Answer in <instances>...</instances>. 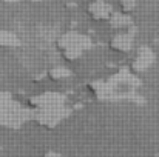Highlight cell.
I'll list each match as a JSON object with an SVG mask.
<instances>
[{"label":"cell","mask_w":159,"mask_h":157,"mask_svg":"<svg viewBox=\"0 0 159 157\" xmlns=\"http://www.w3.org/2000/svg\"><path fill=\"white\" fill-rule=\"evenodd\" d=\"M43 157H60L59 154H56V153H53V151H50V153H47Z\"/></svg>","instance_id":"10"},{"label":"cell","mask_w":159,"mask_h":157,"mask_svg":"<svg viewBox=\"0 0 159 157\" xmlns=\"http://www.w3.org/2000/svg\"><path fill=\"white\" fill-rule=\"evenodd\" d=\"M70 114V109L66 105H59V106H51V108H43L36 111V122L48 129H53L57 125H60L66 116Z\"/></svg>","instance_id":"2"},{"label":"cell","mask_w":159,"mask_h":157,"mask_svg":"<svg viewBox=\"0 0 159 157\" xmlns=\"http://www.w3.org/2000/svg\"><path fill=\"white\" fill-rule=\"evenodd\" d=\"M87 12L96 22H108L113 15V8L105 0H91L87 6Z\"/></svg>","instance_id":"4"},{"label":"cell","mask_w":159,"mask_h":157,"mask_svg":"<svg viewBox=\"0 0 159 157\" xmlns=\"http://www.w3.org/2000/svg\"><path fill=\"white\" fill-rule=\"evenodd\" d=\"M155 62V55L153 51L148 50V48H141L139 51L136 52V55L133 57V62H131V71L134 72H144L145 69H148Z\"/></svg>","instance_id":"6"},{"label":"cell","mask_w":159,"mask_h":157,"mask_svg":"<svg viewBox=\"0 0 159 157\" xmlns=\"http://www.w3.org/2000/svg\"><path fill=\"white\" fill-rule=\"evenodd\" d=\"M110 48L116 52H122V54H128L133 51V37L130 33L127 31H119L117 34H114L110 40Z\"/></svg>","instance_id":"5"},{"label":"cell","mask_w":159,"mask_h":157,"mask_svg":"<svg viewBox=\"0 0 159 157\" xmlns=\"http://www.w3.org/2000/svg\"><path fill=\"white\" fill-rule=\"evenodd\" d=\"M57 50L66 62H77L91 48V40L76 31H68L57 39Z\"/></svg>","instance_id":"1"},{"label":"cell","mask_w":159,"mask_h":157,"mask_svg":"<svg viewBox=\"0 0 159 157\" xmlns=\"http://www.w3.org/2000/svg\"><path fill=\"white\" fill-rule=\"evenodd\" d=\"M136 5V0H120V9L124 14H128Z\"/></svg>","instance_id":"9"},{"label":"cell","mask_w":159,"mask_h":157,"mask_svg":"<svg viewBox=\"0 0 159 157\" xmlns=\"http://www.w3.org/2000/svg\"><path fill=\"white\" fill-rule=\"evenodd\" d=\"M108 23H110V26H111L113 29H116V31H125V29L131 25V20H130V17H128L127 14H124V12H120V14L113 12V15L110 17Z\"/></svg>","instance_id":"7"},{"label":"cell","mask_w":159,"mask_h":157,"mask_svg":"<svg viewBox=\"0 0 159 157\" xmlns=\"http://www.w3.org/2000/svg\"><path fill=\"white\" fill-rule=\"evenodd\" d=\"M155 157H159V154H158V156H155Z\"/></svg>","instance_id":"11"},{"label":"cell","mask_w":159,"mask_h":157,"mask_svg":"<svg viewBox=\"0 0 159 157\" xmlns=\"http://www.w3.org/2000/svg\"><path fill=\"white\" fill-rule=\"evenodd\" d=\"M59 105H65V97L56 91H43L30 99V106L34 108V111L43 109V108H51V106H59Z\"/></svg>","instance_id":"3"},{"label":"cell","mask_w":159,"mask_h":157,"mask_svg":"<svg viewBox=\"0 0 159 157\" xmlns=\"http://www.w3.org/2000/svg\"><path fill=\"white\" fill-rule=\"evenodd\" d=\"M70 76H71V71L68 68H65V66H54V68H51L48 71V77L51 80H56V82L57 80H65Z\"/></svg>","instance_id":"8"}]
</instances>
